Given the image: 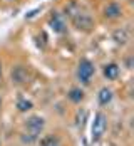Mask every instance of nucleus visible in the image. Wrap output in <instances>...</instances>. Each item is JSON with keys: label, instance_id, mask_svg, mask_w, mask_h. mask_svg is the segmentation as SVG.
<instances>
[{"label": "nucleus", "instance_id": "obj_4", "mask_svg": "<svg viewBox=\"0 0 134 146\" xmlns=\"http://www.w3.org/2000/svg\"><path fill=\"white\" fill-rule=\"evenodd\" d=\"M71 20H72V24H74V27L77 30H84V32H87V30H90L92 27H94V19H92L89 14L82 12V10H81L77 15H74Z\"/></svg>", "mask_w": 134, "mask_h": 146}, {"label": "nucleus", "instance_id": "obj_5", "mask_svg": "<svg viewBox=\"0 0 134 146\" xmlns=\"http://www.w3.org/2000/svg\"><path fill=\"white\" fill-rule=\"evenodd\" d=\"M49 27L54 30V34H64L67 30V24L59 12H52L49 17Z\"/></svg>", "mask_w": 134, "mask_h": 146}, {"label": "nucleus", "instance_id": "obj_10", "mask_svg": "<svg viewBox=\"0 0 134 146\" xmlns=\"http://www.w3.org/2000/svg\"><path fill=\"white\" fill-rule=\"evenodd\" d=\"M37 146H62V141L55 134H45L42 138H39Z\"/></svg>", "mask_w": 134, "mask_h": 146}, {"label": "nucleus", "instance_id": "obj_15", "mask_svg": "<svg viewBox=\"0 0 134 146\" xmlns=\"http://www.w3.org/2000/svg\"><path fill=\"white\" fill-rule=\"evenodd\" d=\"M0 79H2V62H0Z\"/></svg>", "mask_w": 134, "mask_h": 146}, {"label": "nucleus", "instance_id": "obj_11", "mask_svg": "<svg viewBox=\"0 0 134 146\" xmlns=\"http://www.w3.org/2000/svg\"><path fill=\"white\" fill-rule=\"evenodd\" d=\"M67 99H69L71 102H74V104L82 102V99H84V91H82L81 88L69 89V92H67Z\"/></svg>", "mask_w": 134, "mask_h": 146}, {"label": "nucleus", "instance_id": "obj_9", "mask_svg": "<svg viewBox=\"0 0 134 146\" xmlns=\"http://www.w3.org/2000/svg\"><path fill=\"white\" fill-rule=\"evenodd\" d=\"M102 74H104V77L107 81H114V79L119 77V66L116 62H109L102 67Z\"/></svg>", "mask_w": 134, "mask_h": 146}, {"label": "nucleus", "instance_id": "obj_7", "mask_svg": "<svg viewBox=\"0 0 134 146\" xmlns=\"http://www.w3.org/2000/svg\"><path fill=\"white\" fill-rule=\"evenodd\" d=\"M122 15V7H121L117 2H111L104 7V17L109 20H116Z\"/></svg>", "mask_w": 134, "mask_h": 146}, {"label": "nucleus", "instance_id": "obj_3", "mask_svg": "<svg viewBox=\"0 0 134 146\" xmlns=\"http://www.w3.org/2000/svg\"><path fill=\"white\" fill-rule=\"evenodd\" d=\"M94 74H96L94 64L90 62L89 59H81V62L77 64V79L82 84H89L90 79L94 77Z\"/></svg>", "mask_w": 134, "mask_h": 146}, {"label": "nucleus", "instance_id": "obj_17", "mask_svg": "<svg viewBox=\"0 0 134 146\" xmlns=\"http://www.w3.org/2000/svg\"><path fill=\"white\" fill-rule=\"evenodd\" d=\"M0 146H2V141H0Z\"/></svg>", "mask_w": 134, "mask_h": 146}, {"label": "nucleus", "instance_id": "obj_16", "mask_svg": "<svg viewBox=\"0 0 134 146\" xmlns=\"http://www.w3.org/2000/svg\"><path fill=\"white\" fill-rule=\"evenodd\" d=\"M0 108H2V98H0Z\"/></svg>", "mask_w": 134, "mask_h": 146}, {"label": "nucleus", "instance_id": "obj_13", "mask_svg": "<svg viewBox=\"0 0 134 146\" xmlns=\"http://www.w3.org/2000/svg\"><path fill=\"white\" fill-rule=\"evenodd\" d=\"M15 108H17V111H20V113H27L30 111L32 108H34V102L30 101V99H25V98H20L17 104H15Z\"/></svg>", "mask_w": 134, "mask_h": 146}, {"label": "nucleus", "instance_id": "obj_12", "mask_svg": "<svg viewBox=\"0 0 134 146\" xmlns=\"http://www.w3.org/2000/svg\"><path fill=\"white\" fill-rule=\"evenodd\" d=\"M81 10H82V9H81V5H79L75 0H72V2H69V3L65 5V9H64V15H67L69 19H72V17L77 15Z\"/></svg>", "mask_w": 134, "mask_h": 146}, {"label": "nucleus", "instance_id": "obj_14", "mask_svg": "<svg viewBox=\"0 0 134 146\" xmlns=\"http://www.w3.org/2000/svg\"><path fill=\"white\" fill-rule=\"evenodd\" d=\"M112 39H114V42L117 45H124L126 42H127V32L124 29H117L116 32H114V35H112Z\"/></svg>", "mask_w": 134, "mask_h": 146}, {"label": "nucleus", "instance_id": "obj_8", "mask_svg": "<svg viewBox=\"0 0 134 146\" xmlns=\"http://www.w3.org/2000/svg\"><path fill=\"white\" fill-rule=\"evenodd\" d=\"M112 98H114V92H112V89L104 86V88L99 89V92H97V101L101 106H107V104H111L112 102Z\"/></svg>", "mask_w": 134, "mask_h": 146}, {"label": "nucleus", "instance_id": "obj_6", "mask_svg": "<svg viewBox=\"0 0 134 146\" xmlns=\"http://www.w3.org/2000/svg\"><path fill=\"white\" fill-rule=\"evenodd\" d=\"M10 77H12V82L14 84H18V86L29 82V72H27V69L24 66H15V67H12Z\"/></svg>", "mask_w": 134, "mask_h": 146}, {"label": "nucleus", "instance_id": "obj_2", "mask_svg": "<svg viewBox=\"0 0 134 146\" xmlns=\"http://www.w3.org/2000/svg\"><path fill=\"white\" fill-rule=\"evenodd\" d=\"M44 129H45V119L40 114H32L24 123V131L32 134V136H35L37 139L40 138V134L44 133Z\"/></svg>", "mask_w": 134, "mask_h": 146}, {"label": "nucleus", "instance_id": "obj_1", "mask_svg": "<svg viewBox=\"0 0 134 146\" xmlns=\"http://www.w3.org/2000/svg\"><path fill=\"white\" fill-rule=\"evenodd\" d=\"M107 126H109V121H107V116H106L102 111L96 113L94 114V119H92V124H90V139L94 143L101 141L104 138L106 131H107Z\"/></svg>", "mask_w": 134, "mask_h": 146}]
</instances>
